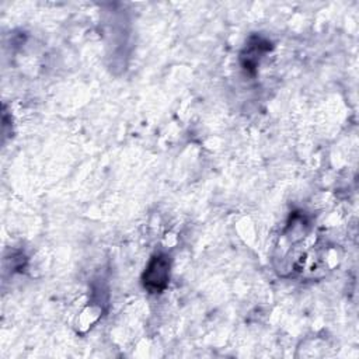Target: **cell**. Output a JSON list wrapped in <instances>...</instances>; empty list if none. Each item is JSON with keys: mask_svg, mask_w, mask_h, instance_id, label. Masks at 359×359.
Listing matches in <instances>:
<instances>
[{"mask_svg": "<svg viewBox=\"0 0 359 359\" xmlns=\"http://www.w3.org/2000/svg\"><path fill=\"white\" fill-rule=\"evenodd\" d=\"M171 261L164 252L154 254L144 268L142 275V283L150 293H161L170 280Z\"/></svg>", "mask_w": 359, "mask_h": 359, "instance_id": "cell-1", "label": "cell"}, {"mask_svg": "<svg viewBox=\"0 0 359 359\" xmlns=\"http://www.w3.org/2000/svg\"><path fill=\"white\" fill-rule=\"evenodd\" d=\"M271 42L264 39L262 36H251L250 41L247 42V46L244 48V50L241 52V65L245 70L250 72H255V67L259 63V59L262 57V55H265L266 52H269L271 49Z\"/></svg>", "mask_w": 359, "mask_h": 359, "instance_id": "cell-2", "label": "cell"}]
</instances>
